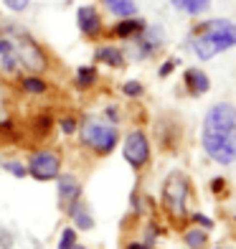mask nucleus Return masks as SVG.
Segmentation results:
<instances>
[{
    "instance_id": "7c9ffc66",
    "label": "nucleus",
    "mask_w": 236,
    "mask_h": 249,
    "mask_svg": "<svg viewBox=\"0 0 236 249\" xmlns=\"http://www.w3.org/2000/svg\"><path fill=\"white\" fill-rule=\"evenodd\" d=\"M127 249H148V247H145V244H137V242H135V244H130Z\"/></svg>"
},
{
    "instance_id": "393cba45",
    "label": "nucleus",
    "mask_w": 236,
    "mask_h": 249,
    "mask_svg": "<svg viewBox=\"0 0 236 249\" xmlns=\"http://www.w3.org/2000/svg\"><path fill=\"white\" fill-rule=\"evenodd\" d=\"M3 3H5L8 10H13V13H23V10L28 8L31 0H3Z\"/></svg>"
},
{
    "instance_id": "6ab92c4d",
    "label": "nucleus",
    "mask_w": 236,
    "mask_h": 249,
    "mask_svg": "<svg viewBox=\"0 0 236 249\" xmlns=\"http://www.w3.org/2000/svg\"><path fill=\"white\" fill-rule=\"evenodd\" d=\"M97 79H99V74H97L94 66H79V69H76V84L82 89L97 84Z\"/></svg>"
},
{
    "instance_id": "c85d7f7f",
    "label": "nucleus",
    "mask_w": 236,
    "mask_h": 249,
    "mask_svg": "<svg viewBox=\"0 0 236 249\" xmlns=\"http://www.w3.org/2000/svg\"><path fill=\"white\" fill-rule=\"evenodd\" d=\"M107 117H109L112 122H117V120H119V115H117V109H115V107H109V109H107Z\"/></svg>"
},
{
    "instance_id": "2eb2a0df",
    "label": "nucleus",
    "mask_w": 236,
    "mask_h": 249,
    "mask_svg": "<svg viewBox=\"0 0 236 249\" xmlns=\"http://www.w3.org/2000/svg\"><path fill=\"white\" fill-rule=\"evenodd\" d=\"M94 59L112 66V69H122L125 66V53H122V49H115V46H99L94 51Z\"/></svg>"
},
{
    "instance_id": "1a4fd4ad",
    "label": "nucleus",
    "mask_w": 236,
    "mask_h": 249,
    "mask_svg": "<svg viewBox=\"0 0 236 249\" xmlns=\"http://www.w3.org/2000/svg\"><path fill=\"white\" fill-rule=\"evenodd\" d=\"M79 198H82V186H79V180L69 173L59 176V201H61V206H66L71 211L79 203Z\"/></svg>"
},
{
    "instance_id": "5701e85b",
    "label": "nucleus",
    "mask_w": 236,
    "mask_h": 249,
    "mask_svg": "<svg viewBox=\"0 0 236 249\" xmlns=\"http://www.w3.org/2000/svg\"><path fill=\"white\" fill-rule=\"evenodd\" d=\"M76 244V231L74 229H64L61 239H59V249H71Z\"/></svg>"
},
{
    "instance_id": "2f4dec72",
    "label": "nucleus",
    "mask_w": 236,
    "mask_h": 249,
    "mask_svg": "<svg viewBox=\"0 0 236 249\" xmlns=\"http://www.w3.org/2000/svg\"><path fill=\"white\" fill-rule=\"evenodd\" d=\"M71 249H84V247H82V244H74V247H71Z\"/></svg>"
},
{
    "instance_id": "412c9836",
    "label": "nucleus",
    "mask_w": 236,
    "mask_h": 249,
    "mask_svg": "<svg viewBox=\"0 0 236 249\" xmlns=\"http://www.w3.org/2000/svg\"><path fill=\"white\" fill-rule=\"evenodd\" d=\"M185 244H188V249H203V244H206V231L203 229H190V231H185Z\"/></svg>"
},
{
    "instance_id": "20e7f679",
    "label": "nucleus",
    "mask_w": 236,
    "mask_h": 249,
    "mask_svg": "<svg viewBox=\"0 0 236 249\" xmlns=\"http://www.w3.org/2000/svg\"><path fill=\"white\" fill-rule=\"evenodd\" d=\"M8 38L13 41L20 66H26V69H31V71H43V69H46V56H43V49L28 36V33H23V28H20V33L18 31L10 33Z\"/></svg>"
},
{
    "instance_id": "0eeeda50",
    "label": "nucleus",
    "mask_w": 236,
    "mask_h": 249,
    "mask_svg": "<svg viewBox=\"0 0 236 249\" xmlns=\"http://www.w3.org/2000/svg\"><path fill=\"white\" fill-rule=\"evenodd\" d=\"M122 155L132 168H142L150 160V140L142 130H132L125 138V148H122Z\"/></svg>"
},
{
    "instance_id": "aec40b11",
    "label": "nucleus",
    "mask_w": 236,
    "mask_h": 249,
    "mask_svg": "<svg viewBox=\"0 0 236 249\" xmlns=\"http://www.w3.org/2000/svg\"><path fill=\"white\" fill-rule=\"evenodd\" d=\"M71 216H74V224L79 226V229H84V231H89V229L94 226V219L89 216V211H86V209H82L79 203L71 209Z\"/></svg>"
},
{
    "instance_id": "f03ea898",
    "label": "nucleus",
    "mask_w": 236,
    "mask_h": 249,
    "mask_svg": "<svg viewBox=\"0 0 236 249\" xmlns=\"http://www.w3.org/2000/svg\"><path fill=\"white\" fill-rule=\"evenodd\" d=\"M82 142L99 155H109L119 142V132L115 124H107L104 120H84L82 124Z\"/></svg>"
},
{
    "instance_id": "c756f323",
    "label": "nucleus",
    "mask_w": 236,
    "mask_h": 249,
    "mask_svg": "<svg viewBox=\"0 0 236 249\" xmlns=\"http://www.w3.org/2000/svg\"><path fill=\"white\" fill-rule=\"evenodd\" d=\"M221 186H223V180H221V178L213 180V191H221Z\"/></svg>"
},
{
    "instance_id": "f8f14e48",
    "label": "nucleus",
    "mask_w": 236,
    "mask_h": 249,
    "mask_svg": "<svg viewBox=\"0 0 236 249\" xmlns=\"http://www.w3.org/2000/svg\"><path fill=\"white\" fill-rule=\"evenodd\" d=\"M183 84H185V89H188L190 94L201 97V94H206L208 89H211V79H208L206 71H201V69H185Z\"/></svg>"
},
{
    "instance_id": "f257e3e1",
    "label": "nucleus",
    "mask_w": 236,
    "mask_h": 249,
    "mask_svg": "<svg viewBox=\"0 0 236 249\" xmlns=\"http://www.w3.org/2000/svg\"><path fill=\"white\" fill-rule=\"evenodd\" d=\"M196 31L198 33L190 38V46H193L201 61H208L213 56L236 46V23H231V20L213 18V20H206L203 26H198Z\"/></svg>"
},
{
    "instance_id": "4468645a",
    "label": "nucleus",
    "mask_w": 236,
    "mask_h": 249,
    "mask_svg": "<svg viewBox=\"0 0 236 249\" xmlns=\"http://www.w3.org/2000/svg\"><path fill=\"white\" fill-rule=\"evenodd\" d=\"M142 31H145V20L132 16V18H122L112 33H115L117 38H135V36H140Z\"/></svg>"
},
{
    "instance_id": "39448f33",
    "label": "nucleus",
    "mask_w": 236,
    "mask_h": 249,
    "mask_svg": "<svg viewBox=\"0 0 236 249\" xmlns=\"http://www.w3.org/2000/svg\"><path fill=\"white\" fill-rule=\"evenodd\" d=\"M201 145L206 155L219 165H231L236 160V132L234 135H206L201 132Z\"/></svg>"
},
{
    "instance_id": "b1692460",
    "label": "nucleus",
    "mask_w": 236,
    "mask_h": 249,
    "mask_svg": "<svg viewBox=\"0 0 236 249\" xmlns=\"http://www.w3.org/2000/svg\"><path fill=\"white\" fill-rule=\"evenodd\" d=\"M122 92H125V97H140V94H142V84L132 79V82L122 84Z\"/></svg>"
},
{
    "instance_id": "f3484780",
    "label": "nucleus",
    "mask_w": 236,
    "mask_h": 249,
    "mask_svg": "<svg viewBox=\"0 0 236 249\" xmlns=\"http://www.w3.org/2000/svg\"><path fill=\"white\" fill-rule=\"evenodd\" d=\"M104 5L112 16H119V18H132L137 13V3L135 0H104Z\"/></svg>"
},
{
    "instance_id": "bb28decb",
    "label": "nucleus",
    "mask_w": 236,
    "mask_h": 249,
    "mask_svg": "<svg viewBox=\"0 0 236 249\" xmlns=\"http://www.w3.org/2000/svg\"><path fill=\"white\" fill-rule=\"evenodd\" d=\"M175 66H178V59H168V61L160 66V71H157V74H160V76H170Z\"/></svg>"
},
{
    "instance_id": "dca6fc26",
    "label": "nucleus",
    "mask_w": 236,
    "mask_h": 249,
    "mask_svg": "<svg viewBox=\"0 0 236 249\" xmlns=\"http://www.w3.org/2000/svg\"><path fill=\"white\" fill-rule=\"evenodd\" d=\"M170 5L185 16H201L211 8V0H170Z\"/></svg>"
},
{
    "instance_id": "4be33fe9",
    "label": "nucleus",
    "mask_w": 236,
    "mask_h": 249,
    "mask_svg": "<svg viewBox=\"0 0 236 249\" xmlns=\"http://www.w3.org/2000/svg\"><path fill=\"white\" fill-rule=\"evenodd\" d=\"M3 168L10 173V176H16V178H23V176H28V168L23 165V163H18V160H8V163H3Z\"/></svg>"
},
{
    "instance_id": "9b49d317",
    "label": "nucleus",
    "mask_w": 236,
    "mask_h": 249,
    "mask_svg": "<svg viewBox=\"0 0 236 249\" xmlns=\"http://www.w3.org/2000/svg\"><path fill=\"white\" fill-rule=\"evenodd\" d=\"M163 41H165V33L160 26H145V31L140 33V56H152L163 46Z\"/></svg>"
},
{
    "instance_id": "cd10ccee",
    "label": "nucleus",
    "mask_w": 236,
    "mask_h": 249,
    "mask_svg": "<svg viewBox=\"0 0 236 249\" xmlns=\"http://www.w3.org/2000/svg\"><path fill=\"white\" fill-rule=\"evenodd\" d=\"M196 221H198L201 226H206V229H211V226H213V221H211L208 216H201V213H196Z\"/></svg>"
},
{
    "instance_id": "7ed1b4c3",
    "label": "nucleus",
    "mask_w": 236,
    "mask_h": 249,
    "mask_svg": "<svg viewBox=\"0 0 236 249\" xmlns=\"http://www.w3.org/2000/svg\"><path fill=\"white\" fill-rule=\"evenodd\" d=\"M201 132L206 135H234L236 132V107L231 102H216L203 117Z\"/></svg>"
},
{
    "instance_id": "6e6552de",
    "label": "nucleus",
    "mask_w": 236,
    "mask_h": 249,
    "mask_svg": "<svg viewBox=\"0 0 236 249\" xmlns=\"http://www.w3.org/2000/svg\"><path fill=\"white\" fill-rule=\"evenodd\" d=\"M185 196H188V186H185V176L183 173H170L163 186V198L175 213L185 211Z\"/></svg>"
},
{
    "instance_id": "423d86ee",
    "label": "nucleus",
    "mask_w": 236,
    "mask_h": 249,
    "mask_svg": "<svg viewBox=\"0 0 236 249\" xmlns=\"http://www.w3.org/2000/svg\"><path fill=\"white\" fill-rule=\"evenodd\" d=\"M26 168H28V173L36 180H53V178H59V173H61V160H59V155H56L53 150H38V153L31 155V160H28Z\"/></svg>"
},
{
    "instance_id": "9d476101",
    "label": "nucleus",
    "mask_w": 236,
    "mask_h": 249,
    "mask_svg": "<svg viewBox=\"0 0 236 249\" xmlns=\"http://www.w3.org/2000/svg\"><path fill=\"white\" fill-rule=\"evenodd\" d=\"M76 23H79V31L84 36H97L102 31V16L97 13L92 5H82L76 10Z\"/></svg>"
},
{
    "instance_id": "ddd939ff",
    "label": "nucleus",
    "mask_w": 236,
    "mask_h": 249,
    "mask_svg": "<svg viewBox=\"0 0 236 249\" xmlns=\"http://www.w3.org/2000/svg\"><path fill=\"white\" fill-rule=\"evenodd\" d=\"M20 69V61H18V53H16V46L8 36L0 38V71L5 74H16Z\"/></svg>"
},
{
    "instance_id": "a878e982",
    "label": "nucleus",
    "mask_w": 236,
    "mask_h": 249,
    "mask_svg": "<svg viewBox=\"0 0 236 249\" xmlns=\"http://www.w3.org/2000/svg\"><path fill=\"white\" fill-rule=\"evenodd\" d=\"M59 127H61L64 135H74V132H76V120H74V117H64V120L59 122Z\"/></svg>"
},
{
    "instance_id": "a211bd4d",
    "label": "nucleus",
    "mask_w": 236,
    "mask_h": 249,
    "mask_svg": "<svg viewBox=\"0 0 236 249\" xmlns=\"http://www.w3.org/2000/svg\"><path fill=\"white\" fill-rule=\"evenodd\" d=\"M20 89H23L26 94H31V97H38V94L49 92V87H46V82H43L41 76H26L23 82H20Z\"/></svg>"
}]
</instances>
